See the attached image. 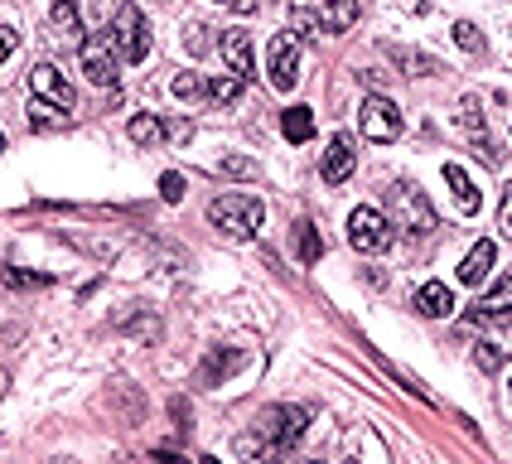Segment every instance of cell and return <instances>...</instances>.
Returning a JSON list of instances; mask_svg holds the SVG:
<instances>
[{"label":"cell","instance_id":"obj_31","mask_svg":"<svg viewBox=\"0 0 512 464\" xmlns=\"http://www.w3.org/2000/svg\"><path fill=\"white\" fill-rule=\"evenodd\" d=\"M160 194H165V199H170V203H179V199H184V174H160Z\"/></svg>","mask_w":512,"mask_h":464},{"label":"cell","instance_id":"obj_10","mask_svg":"<svg viewBox=\"0 0 512 464\" xmlns=\"http://www.w3.org/2000/svg\"><path fill=\"white\" fill-rule=\"evenodd\" d=\"M358 126H363V136H368V141H377V145L397 141V136H401L397 102H387V97H368V102H363V112H358Z\"/></svg>","mask_w":512,"mask_h":464},{"label":"cell","instance_id":"obj_29","mask_svg":"<svg viewBox=\"0 0 512 464\" xmlns=\"http://www.w3.org/2000/svg\"><path fill=\"white\" fill-rule=\"evenodd\" d=\"M290 29H295V34H314V29H319V15L305 10V5H295V10H290Z\"/></svg>","mask_w":512,"mask_h":464},{"label":"cell","instance_id":"obj_36","mask_svg":"<svg viewBox=\"0 0 512 464\" xmlns=\"http://www.w3.org/2000/svg\"><path fill=\"white\" fill-rule=\"evenodd\" d=\"M5 281H10V286H49V276H25V271H15V266L5 271Z\"/></svg>","mask_w":512,"mask_h":464},{"label":"cell","instance_id":"obj_37","mask_svg":"<svg viewBox=\"0 0 512 464\" xmlns=\"http://www.w3.org/2000/svg\"><path fill=\"white\" fill-rule=\"evenodd\" d=\"M498 353H503V358H512V319H503V329H498Z\"/></svg>","mask_w":512,"mask_h":464},{"label":"cell","instance_id":"obj_19","mask_svg":"<svg viewBox=\"0 0 512 464\" xmlns=\"http://www.w3.org/2000/svg\"><path fill=\"white\" fill-rule=\"evenodd\" d=\"M237 460L242 464H276L281 460V450H276V445H266L256 431H242L237 435Z\"/></svg>","mask_w":512,"mask_h":464},{"label":"cell","instance_id":"obj_28","mask_svg":"<svg viewBox=\"0 0 512 464\" xmlns=\"http://www.w3.org/2000/svg\"><path fill=\"white\" fill-rule=\"evenodd\" d=\"M455 39H459V49H464V54H484V34L469 25V20H459L455 25Z\"/></svg>","mask_w":512,"mask_h":464},{"label":"cell","instance_id":"obj_17","mask_svg":"<svg viewBox=\"0 0 512 464\" xmlns=\"http://www.w3.org/2000/svg\"><path fill=\"white\" fill-rule=\"evenodd\" d=\"M358 25V0H319V29L343 34Z\"/></svg>","mask_w":512,"mask_h":464},{"label":"cell","instance_id":"obj_4","mask_svg":"<svg viewBox=\"0 0 512 464\" xmlns=\"http://www.w3.org/2000/svg\"><path fill=\"white\" fill-rule=\"evenodd\" d=\"M348 242H353V252H363V257H377V252H387L392 247V218L382 213V208H353L348 213Z\"/></svg>","mask_w":512,"mask_h":464},{"label":"cell","instance_id":"obj_45","mask_svg":"<svg viewBox=\"0 0 512 464\" xmlns=\"http://www.w3.org/2000/svg\"><path fill=\"white\" fill-rule=\"evenodd\" d=\"M508 397H512V382H508Z\"/></svg>","mask_w":512,"mask_h":464},{"label":"cell","instance_id":"obj_12","mask_svg":"<svg viewBox=\"0 0 512 464\" xmlns=\"http://www.w3.org/2000/svg\"><path fill=\"white\" fill-rule=\"evenodd\" d=\"M353 170H358V155H353V141L348 136H334V141L324 145V160H319V174L329 179V184H343V179H353Z\"/></svg>","mask_w":512,"mask_h":464},{"label":"cell","instance_id":"obj_42","mask_svg":"<svg viewBox=\"0 0 512 464\" xmlns=\"http://www.w3.org/2000/svg\"><path fill=\"white\" fill-rule=\"evenodd\" d=\"M0 155H5V136H0Z\"/></svg>","mask_w":512,"mask_h":464},{"label":"cell","instance_id":"obj_26","mask_svg":"<svg viewBox=\"0 0 512 464\" xmlns=\"http://www.w3.org/2000/svg\"><path fill=\"white\" fill-rule=\"evenodd\" d=\"M295 242H300V261H319L324 257V242H319V232H314V223H300V228H295Z\"/></svg>","mask_w":512,"mask_h":464},{"label":"cell","instance_id":"obj_41","mask_svg":"<svg viewBox=\"0 0 512 464\" xmlns=\"http://www.w3.org/2000/svg\"><path fill=\"white\" fill-rule=\"evenodd\" d=\"M199 464H218V460H213V455H208V460H199Z\"/></svg>","mask_w":512,"mask_h":464},{"label":"cell","instance_id":"obj_35","mask_svg":"<svg viewBox=\"0 0 512 464\" xmlns=\"http://www.w3.org/2000/svg\"><path fill=\"white\" fill-rule=\"evenodd\" d=\"M498 232H508V237H512V184L503 189V208H498Z\"/></svg>","mask_w":512,"mask_h":464},{"label":"cell","instance_id":"obj_43","mask_svg":"<svg viewBox=\"0 0 512 464\" xmlns=\"http://www.w3.org/2000/svg\"><path fill=\"white\" fill-rule=\"evenodd\" d=\"M300 464H319V460H300Z\"/></svg>","mask_w":512,"mask_h":464},{"label":"cell","instance_id":"obj_13","mask_svg":"<svg viewBox=\"0 0 512 464\" xmlns=\"http://www.w3.org/2000/svg\"><path fill=\"white\" fill-rule=\"evenodd\" d=\"M218 54H223V63L232 68V78H242V83H247V78L256 73V63H252V39H247L242 29H228V34L218 39Z\"/></svg>","mask_w":512,"mask_h":464},{"label":"cell","instance_id":"obj_6","mask_svg":"<svg viewBox=\"0 0 512 464\" xmlns=\"http://www.w3.org/2000/svg\"><path fill=\"white\" fill-rule=\"evenodd\" d=\"M78 63H83V73H87V83H97V87H116V49H112V39L107 34H87L83 44H78Z\"/></svg>","mask_w":512,"mask_h":464},{"label":"cell","instance_id":"obj_40","mask_svg":"<svg viewBox=\"0 0 512 464\" xmlns=\"http://www.w3.org/2000/svg\"><path fill=\"white\" fill-rule=\"evenodd\" d=\"M5 387H10V373H5V368H0V397H5Z\"/></svg>","mask_w":512,"mask_h":464},{"label":"cell","instance_id":"obj_38","mask_svg":"<svg viewBox=\"0 0 512 464\" xmlns=\"http://www.w3.org/2000/svg\"><path fill=\"white\" fill-rule=\"evenodd\" d=\"M218 5H228V10H237V15H252L256 0H218Z\"/></svg>","mask_w":512,"mask_h":464},{"label":"cell","instance_id":"obj_22","mask_svg":"<svg viewBox=\"0 0 512 464\" xmlns=\"http://www.w3.org/2000/svg\"><path fill=\"white\" fill-rule=\"evenodd\" d=\"M281 131L290 145H305L314 136V112L310 107H290V112L281 116Z\"/></svg>","mask_w":512,"mask_h":464},{"label":"cell","instance_id":"obj_5","mask_svg":"<svg viewBox=\"0 0 512 464\" xmlns=\"http://www.w3.org/2000/svg\"><path fill=\"white\" fill-rule=\"evenodd\" d=\"M387 208L397 213V228L406 232V237H426V232L435 228V208H430V199L421 194V184H392Z\"/></svg>","mask_w":512,"mask_h":464},{"label":"cell","instance_id":"obj_33","mask_svg":"<svg viewBox=\"0 0 512 464\" xmlns=\"http://www.w3.org/2000/svg\"><path fill=\"white\" fill-rule=\"evenodd\" d=\"M218 170H223V174H237V179H247V174H256V165H252V160H242V155H228Z\"/></svg>","mask_w":512,"mask_h":464},{"label":"cell","instance_id":"obj_39","mask_svg":"<svg viewBox=\"0 0 512 464\" xmlns=\"http://www.w3.org/2000/svg\"><path fill=\"white\" fill-rule=\"evenodd\" d=\"M155 464H189L184 455H174V450H155Z\"/></svg>","mask_w":512,"mask_h":464},{"label":"cell","instance_id":"obj_18","mask_svg":"<svg viewBox=\"0 0 512 464\" xmlns=\"http://www.w3.org/2000/svg\"><path fill=\"white\" fill-rule=\"evenodd\" d=\"M445 184L455 189V203H459V213L464 218H474L479 208H484V199H479V189H474V179L459 170V165H445Z\"/></svg>","mask_w":512,"mask_h":464},{"label":"cell","instance_id":"obj_23","mask_svg":"<svg viewBox=\"0 0 512 464\" xmlns=\"http://www.w3.org/2000/svg\"><path fill=\"white\" fill-rule=\"evenodd\" d=\"M126 131H131V141L136 145H160L165 141V121H160V116H150V112L131 116V126H126Z\"/></svg>","mask_w":512,"mask_h":464},{"label":"cell","instance_id":"obj_25","mask_svg":"<svg viewBox=\"0 0 512 464\" xmlns=\"http://www.w3.org/2000/svg\"><path fill=\"white\" fill-rule=\"evenodd\" d=\"M242 78H208V102H218V107H228V102H237L242 97Z\"/></svg>","mask_w":512,"mask_h":464},{"label":"cell","instance_id":"obj_30","mask_svg":"<svg viewBox=\"0 0 512 464\" xmlns=\"http://www.w3.org/2000/svg\"><path fill=\"white\" fill-rule=\"evenodd\" d=\"M474 363H479L484 373H493V368H503V353H498V348H493V344L484 339V344L474 348Z\"/></svg>","mask_w":512,"mask_h":464},{"label":"cell","instance_id":"obj_9","mask_svg":"<svg viewBox=\"0 0 512 464\" xmlns=\"http://www.w3.org/2000/svg\"><path fill=\"white\" fill-rule=\"evenodd\" d=\"M459 126L469 131V141H474V150H479V160H484L488 170H498V165H503V150H498V141H493V131L484 126V102H479V97H464V102H459Z\"/></svg>","mask_w":512,"mask_h":464},{"label":"cell","instance_id":"obj_46","mask_svg":"<svg viewBox=\"0 0 512 464\" xmlns=\"http://www.w3.org/2000/svg\"><path fill=\"white\" fill-rule=\"evenodd\" d=\"M343 464H358V460H343Z\"/></svg>","mask_w":512,"mask_h":464},{"label":"cell","instance_id":"obj_1","mask_svg":"<svg viewBox=\"0 0 512 464\" xmlns=\"http://www.w3.org/2000/svg\"><path fill=\"white\" fill-rule=\"evenodd\" d=\"M208 223L228 237H256L266 223V203L256 194H223V199L208 203Z\"/></svg>","mask_w":512,"mask_h":464},{"label":"cell","instance_id":"obj_14","mask_svg":"<svg viewBox=\"0 0 512 464\" xmlns=\"http://www.w3.org/2000/svg\"><path fill=\"white\" fill-rule=\"evenodd\" d=\"M493 266H498V242L479 237V242L469 247V257L459 261V281H464V286H484V276Z\"/></svg>","mask_w":512,"mask_h":464},{"label":"cell","instance_id":"obj_15","mask_svg":"<svg viewBox=\"0 0 512 464\" xmlns=\"http://www.w3.org/2000/svg\"><path fill=\"white\" fill-rule=\"evenodd\" d=\"M242 363H247V358H242L237 348H213V353L199 363V387H218V382H228Z\"/></svg>","mask_w":512,"mask_h":464},{"label":"cell","instance_id":"obj_11","mask_svg":"<svg viewBox=\"0 0 512 464\" xmlns=\"http://www.w3.org/2000/svg\"><path fill=\"white\" fill-rule=\"evenodd\" d=\"M49 20L54 29H63V39H83L87 20H97V0H54Z\"/></svg>","mask_w":512,"mask_h":464},{"label":"cell","instance_id":"obj_8","mask_svg":"<svg viewBox=\"0 0 512 464\" xmlns=\"http://www.w3.org/2000/svg\"><path fill=\"white\" fill-rule=\"evenodd\" d=\"M266 78H271L276 92H290V87L300 83V39H295V34H276V39H271Z\"/></svg>","mask_w":512,"mask_h":464},{"label":"cell","instance_id":"obj_27","mask_svg":"<svg viewBox=\"0 0 512 464\" xmlns=\"http://www.w3.org/2000/svg\"><path fill=\"white\" fill-rule=\"evenodd\" d=\"M29 126H39V131H54V126H63V112L44 107V102H29Z\"/></svg>","mask_w":512,"mask_h":464},{"label":"cell","instance_id":"obj_20","mask_svg":"<svg viewBox=\"0 0 512 464\" xmlns=\"http://www.w3.org/2000/svg\"><path fill=\"white\" fill-rule=\"evenodd\" d=\"M387 54H392V63H397L406 78H435L440 73V63L426 54H411V49H397V44H387Z\"/></svg>","mask_w":512,"mask_h":464},{"label":"cell","instance_id":"obj_3","mask_svg":"<svg viewBox=\"0 0 512 464\" xmlns=\"http://www.w3.org/2000/svg\"><path fill=\"white\" fill-rule=\"evenodd\" d=\"M305 426H310V406H266V411H256L252 431L266 440V445H276V450H290L300 435H305Z\"/></svg>","mask_w":512,"mask_h":464},{"label":"cell","instance_id":"obj_2","mask_svg":"<svg viewBox=\"0 0 512 464\" xmlns=\"http://www.w3.org/2000/svg\"><path fill=\"white\" fill-rule=\"evenodd\" d=\"M107 39H112V49L121 63H145V58H150V20L141 15V5H121L112 15Z\"/></svg>","mask_w":512,"mask_h":464},{"label":"cell","instance_id":"obj_16","mask_svg":"<svg viewBox=\"0 0 512 464\" xmlns=\"http://www.w3.org/2000/svg\"><path fill=\"white\" fill-rule=\"evenodd\" d=\"M411 305H416L426 319L455 315V295H450V286H445V281H426V286L416 290V300H411Z\"/></svg>","mask_w":512,"mask_h":464},{"label":"cell","instance_id":"obj_24","mask_svg":"<svg viewBox=\"0 0 512 464\" xmlns=\"http://www.w3.org/2000/svg\"><path fill=\"white\" fill-rule=\"evenodd\" d=\"M170 92L179 102H199V97H208V78H199V73H179L170 83Z\"/></svg>","mask_w":512,"mask_h":464},{"label":"cell","instance_id":"obj_21","mask_svg":"<svg viewBox=\"0 0 512 464\" xmlns=\"http://www.w3.org/2000/svg\"><path fill=\"white\" fill-rule=\"evenodd\" d=\"M474 310H479L484 319H503V315H512V276H503V281L488 290V295L479 300V305H474Z\"/></svg>","mask_w":512,"mask_h":464},{"label":"cell","instance_id":"obj_44","mask_svg":"<svg viewBox=\"0 0 512 464\" xmlns=\"http://www.w3.org/2000/svg\"><path fill=\"white\" fill-rule=\"evenodd\" d=\"M54 464H73V460H54Z\"/></svg>","mask_w":512,"mask_h":464},{"label":"cell","instance_id":"obj_7","mask_svg":"<svg viewBox=\"0 0 512 464\" xmlns=\"http://www.w3.org/2000/svg\"><path fill=\"white\" fill-rule=\"evenodd\" d=\"M29 92H34V102H44V107H54V112H73V83L58 73L54 63H34L29 68Z\"/></svg>","mask_w":512,"mask_h":464},{"label":"cell","instance_id":"obj_34","mask_svg":"<svg viewBox=\"0 0 512 464\" xmlns=\"http://www.w3.org/2000/svg\"><path fill=\"white\" fill-rule=\"evenodd\" d=\"M15 49H20V34H15L10 25H0V63H5L10 54H15Z\"/></svg>","mask_w":512,"mask_h":464},{"label":"cell","instance_id":"obj_32","mask_svg":"<svg viewBox=\"0 0 512 464\" xmlns=\"http://www.w3.org/2000/svg\"><path fill=\"white\" fill-rule=\"evenodd\" d=\"M184 44H189V54H208V29L189 25V29H184Z\"/></svg>","mask_w":512,"mask_h":464}]
</instances>
